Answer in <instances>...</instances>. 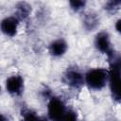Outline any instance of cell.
Here are the masks:
<instances>
[{
    "label": "cell",
    "mask_w": 121,
    "mask_h": 121,
    "mask_svg": "<svg viewBox=\"0 0 121 121\" xmlns=\"http://www.w3.org/2000/svg\"><path fill=\"white\" fill-rule=\"evenodd\" d=\"M60 121H78V112L73 109H68Z\"/></svg>",
    "instance_id": "15"
},
{
    "label": "cell",
    "mask_w": 121,
    "mask_h": 121,
    "mask_svg": "<svg viewBox=\"0 0 121 121\" xmlns=\"http://www.w3.org/2000/svg\"><path fill=\"white\" fill-rule=\"evenodd\" d=\"M94 45H95V48L98 52H100L103 55H106L108 60L112 58L113 55L115 54L111 36L109 32L106 30L98 31L95 34L94 38Z\"/></svg>",
    "instance_id": "3"
},
{
    "label": "cell",
    "mask_w": 121,
    "mask_h": 121,
    "mask_svg": "<svg viewBox=\"0 0 121 121\" xmlns=\"http://www.w3.org/2000/svg\"><path fill=\"white\" fill-rule=\"evenodd\" d=\"M62 82L72 89H80L85 85L84 73L76 66L67 67L62 74Z\"/></svg>",
    "instance_id": "4"
},
{
    "label": "cell",
    "mask_w": 121,
    "mask_h": 121,
    "mask_svg": "<svg viewBox=\"0 0 121 121\" xmlns=\"http://www.w3.org/2000/svg\"><path fill=\"white\" fill-rule=\"evenodd\" d=\"M85 85L93 91H101L108 86L109 69L105 67H93L84 73Z\"/></svg>",
    "instance_id": "1"
},
{
    "label": "cell",
    "mask_w": 121,
    "mask_h": 121,
    "mask_svg": "<svg viewBox=\"0 0 121 121\" xmlns=\"http://www.w3.org/2000/svg\"><path fill=\"white\" fill-rule=\"evenodd\" d=\"M68 50V43L63 38H57L48 44V52L54 58H60L66 54Z\"/></svg>",
    "instance_id": "8"
},
{
    "label": "cell",
    "mask_w": 121,
    "mask_h": 121,
    "mask_svg": "<svg viewBox=\"0 0 121 121\" xmlns=\"http://www.w3.org/2000/svg\"><path fill=\"white\" fill-rule=\"evenodd\" d=\"M68 4L72 10H74L75 12H79L84 9V8L87 5V2L82 0H73V1H69Z\"/></svg>",
    "instance_id": "13"
},
{
    "label": "cell",
    "mask_w": 121,
    "mask_h": 121,
    "mask_svg": "<svg viewBox=\"0 0 121 121\" xmlns=\"http://www.w3.org/2000/svg\"><path fill=\"white\" fill-rule=\"evenodd\" d=\"M5 90L12 96H20L25 90V79L19 74L8 77L5 80Z\"/></svg>",
    "instance_id": "6"
},
{
    "label": "cell",
    "mask_w": 121,
    "mask_h": 121,
    "mask_svg": "<svg viewBox=\"0 0 121 121\" xmlns=\"http://www.w3.org/2000/svg\"><path fill=\"white\" fill-rule=\"evenodd\" d=\"M38 121H50V119H49L47 116H42V115H41Z\"/></svg>",
    "instance_id": "18"
},
{
    "label": "cell",
    "mask_w": 121,
    "mask_h": 121,
    "mask_svg": "<svg viewBox=\"0 0 121 121\" xmlns=\"http://www.w3.org/2000/svg\"><path fill=\"white\" fill-rule=\"evenodd\" d=\"M109 90L113 101L121 104V72L110 67L109 68Z\"/></svg>",
    "instance_id": "5"
},
{
    "label": "cell",
    "mask_w": 121,
    "mask_h": 121,
    "mask_svg": "<svg viewBox=\"0 0 121 121\" xmlns=\"http://www.w3.org/2000/svg\"><path fill=\"white\" fill-rule=\"evenodd\" d=\"M104 9L107 12L114 13L121 9V0H110L105 3Z\"/></svg>",
    "instance_id": "12"
},
{
    "label": "cell",
    "mask_w": 121,
    "mask_h": 121,
    "mask_svg": "<svg viewBox=\"0 0 121 121\" xmlns=\"http://www.w3.org/2000/svg\"><path fill=\"white\" fill-rule=\"evenodd\" d=\"M31 14V6L26 2H18L15 5V13L14 15L20 20H26Z\"/></svg>",
    "instance_id": "10"
},
{
    "label": "cell",
    "mask_w": 121,
    "mask_h": 121,
    "mask_svg": "<svg viewBox=\"0 0 121 121\" xmlns=\"http://www.w3.org/2000/svg\"><path fill=\"white\" fill-rule=\"evenodd\" d=\"M20 20L13 14V15H9L4 17L1 20L0 24V28L2 33L9 38H12L17 35L19 26H20Z\"/></svg>",
    "instance_id": "7"
},
{
    "label": "cell",
    "mask_w": 121,
    "mask_h": 121,
    "mask_svg": "<svg viewBox=\"0 0 121 121\" xmlns=\"http://www.w3.org/2000/svg\"><path fill=\"white\" fill-rule=\"evenodd\" d=\"M1 121H10V120H9V116H7V115H5L4 113H2V114H1Z\"/></svg>",
    "instance_id": "17"
},
{
    "label": "cell",
    "mask_w": 121,
    "mask_h": 121,
    "mask_svg": "<svg viewBox=\"0 0 121 121\" xmlns=\"http://www.w3.org/2000/svg\"><path fill=\"white\" fill-rule=\"evenodd\" d=\"M83 28L88 32H93L99 27L100 16L95 11H87L83 14L81 19Z\"/></svg>",
    "instance_id": "9"
},
{
    "label": "cell",
    "mask_w": 121,
    "mask_h": 121,
    "mask_svg": "<svg viewBox=\"0 0 121 121\" xmlns=\"http://www.w3.org/2000/svg\"><path fill=\"white\" fill-rule=\"evenodd\" d=\"M67 110L68 108L62 98L55 95L49 96L46 105V112L50 121H60Z\"/></svg>",
    "instance_id": "2"
},
{
    "label": "cell",
    "mask_w": 121,
    "mask_h": 121,
    "mask_svg": "<svg viewBox=\"0 0 121 121\" xmlns=\"http://www.w3.org/2000/svg\"><path fill=\"white\" fill-rule=\"evenodd\" d=\"M109 62H110V67L114 68L121 72V55L115 53L113 57L109 60Z\"/></svg>",
    "instance_id": "14"
},
{
    "label": "cell",
    "mask_w": 121,
    "mask_h": 121,
    "mask_svg": "<svg viewBox=\"0 0 121 121\" xmlns=\"http://www.w3.org/2000/svg\"><path fill=\"white\" fill-rule=\"evenodd\" d=\"M41 115L31 109H23L21 112V121H38Z\"/></svg>",
    "instance_id": "11"
},
{
    "label": "cell",
    "mask_w": 121,
    "mask_h": 121,
    "mask_svg": "<svg viewBox=\"0 0 121 121\" xmlns=\"http://www.w3.org/2000/svg\"><path fill=\"white\" fill-rule=\"evenodd\" d=\"M114 29L115 31L121 35V18H119L118 20H116L115 24H114Z\"/></svg>",
    "instance_id": "16"
}]
</instances>
